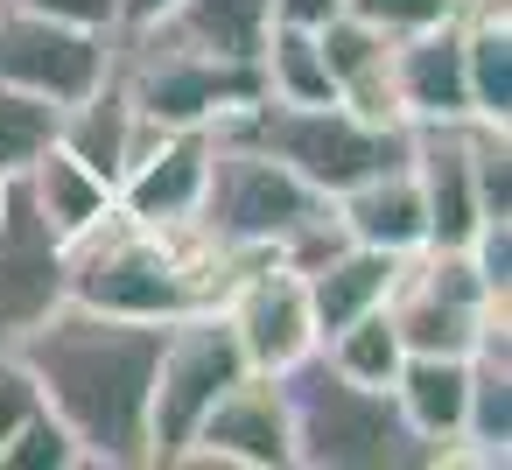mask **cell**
I'll return each instance as SVG.
<instances>
[{
  "instance_id": "6da1fadb",
  "label": "cell",
  "mask_w": 512,
  "mask_h": 470,
  "mask_svg": "<svg viewBox=\"0 0 512 470\" xmlns=\"http://www.w3.org/2000/svg\"><path fill=\"white\" fill-rule=\"evenodd\" d=\"M162 323L106 316L85 302H57L15 337L43 414H57L85 456V470H148V379H155Z\"/></svg>"
},
{
  "instance_id": "7a4b0ae2",
  "label": "cell",
  "mask_w": 512,
  "mask_h": 470,
  "mask_svg": "<svg viewBox=\"0 0 512 470\" xmlns=\"http://www.w3.org/2000/svg\"><path fill=\"white\" fill-rule=\"evenodd\" d=\"M246 253L211 246L197 225L155 232L134 225L120 204L113 218H99L85 239L64 246V302L106 309V316H141V323H169L183 309H204L225 295V281L239 274Z\"/></svg>"
},
{
  "instance_id": "3957f363",
  "label": "cell",
  "mask_w": 512,
  "mask_h": 470,
  "mask_svg": "<svg viewBox=\"0 0 512 470\" xmlns=\"http://www.w3.org/2000/svg\"><path fill=\"white\" fill-rule=\"evenodd\" d=\"M281 379L295 470H435V449L400 421L386 386L337 372L323 351L295 358Z\"/></svg>"
},
{
  "instance_id": "277c9868",
  "label": "cell",
  "mask_w": 512,
  "mask_h": 470,
  "mask_svg": "<svg viewBox=\"0 0 512 470\" xmlns=\"http://www.w3.org/2000/svg\"><path fill=\"white\" fill-rule=\"evenodd\" d=\"M330 197L309 190L281 155H267L253 134L232 120L211 127V162H204V197H197V232L225 253H274L295 225L323 218Z\"/></svg>"
},
{
  "instance_id": "5b68a950",
  "label": "cell",
  "mask_w": 512,
  "mask_h": 470,
  "mask_svg": "<svg viewBox=\"0 0 512 470\" xmlns=\"http://www.w3.org/2000/svg\"><path fill=\"white\" fill-rule=\"evenodd\" d=\"M239 134H253L267 155H281L309 190L337 197L351 183H365L372 169L400 162L407 155V127L400 120H365L351 113L344 99H323V106H274V99H253L246 113H232Z\"/></svg>"
},
{
  "instance_id": "8992f818",
  "label": "cell",
  "mask_w": 512,
  "mask_h": 470,
  "mask_svg": "<svg viewBox=\"0 0 512 470\" xmlns=\"http://www.w3.org/2000/svg\"><path fill=\"white\" fill-rule=\"evenodd\" d=\"M246 372L253 365H246V351H239V337H232L218 302L169 316L162 323V351H155V379H148V463H169L197 435L211 400L232 379H246Z\"/></svg>"
},
{
  "instance_id": "52a82bcc",
  "label": "cell",
  "mask_w": 512,
  "mask_h": 470,
  "mask_svg": "<svg viewBox=\"0 0 512 470\" xmlns=\"http://www.w3.org/2000/svg\"><path fill=\"white\" fill-rule=\"evenodd\" d=\"M386 316L407 351H449L470 358L491 323H505V295H491L463 246H414L400 253V274L386 288Z\"/></svg>"
},
{
  "instance_id": "ba28073f",
  "label": "cell",
  "mask_w": 512,
  "mask_h": 470,
  "mask_svg": "<svg viewBox=\"0 0 512 470\" xmlns=\"http://www.w3.org/2000/svg\"><path fill=\"white\" fill-rule=\"evenodd\" d=\"M113 71V36L106 29H78V22H50L36 8L0 0V85L36 92L50 106L85 99L99 78Z\"/></svg>"
},
{
  "instance_id": "9c48e42d",
  "label": "cell",
  "mask_w": 512,
  "mask_h": 470,
  "mask_svg": "<svg viewBox=\"0 0 512 470\" xmlns=\"http://www.w3.org/2000/svg\"><path fill=\"white\" fill-rule=\"evenodd\" d=\"M169 470H295V435H288V400L274 372L232 379L197 435L169 456Z\"/></svg>"
},
{
  "instance_id": "30bf717a",
  "label": "cell",
  "mask_w": 512,
  "mask_h": 470,
  "mask_svg": "<svg viewBox=\"0 0 512 470\" xmlns=\"http://www.w3.org/2000/svg\"><path fill=\"white\" fill-rule=\"evenodd\" d=\"M218 309H225V323H232V337H239V351H246L253 372H288L295 358L316 351L309 288H302V274H295L288 260H274V253H246L239 274L225 281Z\"/></svg>"
},
{
  "instance_id": "8fae6325",
  "label": "cell",
  "mask_w": 512,
  "mask_h": 470,
  "mask_svg": "<svg viewBox=\"0 0 512 470\" xmlns=\"http://www.w3.org/2000/svg\"><path fill=\"white\" fill-rule=\"evenodd\" d=\"M204 162H211V127H148L141 148H134V162L113 183V204L134 225H155V232L197 225Z\"/></svg>"
},
{
  "instance_id": "7c38bea8",
  "label": "cell",
  "mask_w": 512,
  "mask_h": 470,
  "mask_svg": "<svg viewBox=\"0 0 512 470\" xmlns=\"http://www.w3.org/2000/svg\"><path fill=\"white\" fill-rule=\"evenodd\" d=\"M407 169L421 183L428 246H463L470 225L484 218V197H477V120L407 127Z\"/></svg>"
},
{
  "instance_id": "4fadbf2b",
  "label": "cell",
  "mask_w": 512,
  "mask_h": 470,
  "mask_svg": "<svg viewBox=\"0 0 512 470\" xmlns=\"http://www.w3.org/2000/svg\"><path fill=\"white\" fill-rule=\"evenodd\" d=\"M393 113H400V127L470 120V85H463V15L428 22V29H414V36H393Z\"/></svg>"
},
{
  "instance_id": "5bb4252c",
  "label": "cell",
  "mask_w": 512,
  "mask_h": 470,
  "mask_svg": "<svg viewBox=\"0 0 512 470\" xmlns=\"http://www.w3.org/2000/svg\"><path fill=\"white\" fill-rule=\"evenodd\" d=\"M57 302H64V246L43 232V218L15 190L8 218H0V344H15Z\"/></svg>"
},
{
  "instance_id": "9a60e30c",
  "label": "cell",
  "mask_w": 512,
  "mask_h": 470,
  "mask_svg": "<svg viewBox=\"0 0 512 470\" xmlns=\"http://www.w3.org/2000/svg\"><path fill=\"white\" fill-rule=\"evenodd\" d=\"M512 323H491L484 337H477V351H470V386H463V435L442 449V463L435 470H449V463H484V470H498L505 463V449H512V337H505Z\"/></svg>"
},
{
  "instance_id": "2e32d148",
  "label": "cell",
  "mask_w": 512,
  "mask_h": 470,
  "mask_svg": "<svg viewBox=\"0 0 512 470\" xmlns=\"http://www.w3.org/2000/svg\"><path fill=\"white\" fill-rule=\"evenodd\" d=\"M330 211H337L344 239H358V246H379V253H414V246H428V211H421V183H414L407 155L386 162V169H372L365 183L337 190Z\"/></svg>"
},
{
  "instance_id": "e0dca14e",
  "label": "cell",
  "mask_w": 512,
  "mask_h": 470,
  "mask_svg": "<svg viewBox=\"0 0 512 470\" xmlns=\"http://www.w3.org/2000/svg\"><path fill=\"white\" fill-rule=\"evenodd\" d=\"M15 190H22V204L43 218V232L57 239V246H71V239H85L99 218H113V183L99 176V169H85L71 148H43L29 169H15Z\"/></svg>"
},
{
  "instance_id": "ac0fdd59",
  "label": "cell",
  "mask_w": 512,
  "mask_h": 470,
  "mask_svg": "<svg viewBox=\"0 0 512 470\" xmlns=\"http://www.w3.org/2000/svg\"><path fill=\"white\" fill-rule=\"evenodd\" d=\"M155 120H141L134 113V99H127V85H120V71H106L85 99H71V106H57V148H71L85 169H99L106 183H120V169L134 162V148H141V134H148Z\"/></svg>"
},
{
  "instance_id": "d6986e66",
  "label": "cell",
  "mask_w": 512,
  "mask_h": 470,
  "mask_svg": "<svg viewBox=\"0 0 512 470\" xmlns=\"http://www.w3.org/2000/svg\"><path fill=\"white\" fill-rule=\"evenodd\" d=\"M316 50H323L330 85H337V99H344L351 113H365V120H400V113H393V36H379L372 22H358V15L344 8L337 22L316 29Z\"/></svg>"
},
{
  "instance_id": "ffe728a7",
  "label": "cell",
  "mask_w": 512,
  "mask_h": 470,
  "mask_svg": "<svg viewBox=\"0 0 512 470\" xmlns=\"http://www.w3.org/2000/svg\"><path fill=\"white\" fill-rule=\"evenodd\" d=\"M463 386H470V358H449V351H407L400 372H393V386H386L393 407H400V421L435 449V463L463 435Z\"/></svg>"
},
{
  "instance_id": "44dd1931",
  "label": "cell",
  "mask_w": 512,
  "mask_h": 470,
  "mask_svg": "<svg viewBox=\"0 0 512 470\" xmlns=\"http://www.w3.org/2000/svg\"><path fill=\"white\" fill-rule=\"evenodd\" d=\"M393 274H400V253H379V246H358V239H344L323 267H309L302 274V288H309V316H316V344L330 337V330H344L351 316H365V309H386V288H393Z\"/></svg>"
},
{
  "instance_id": "7402d4cb",
  "label": "cell",
  "mask_w": 512,
  "mask_h": 470,
  "mask_svg": "<svg viewBox=\"0 0 512 470\" xmlns=\"http://www.w3.org/2000/svg\"><path fill=\"white\" fill-rule=\"evenodd\" d=\"M267 29H274V0H176L169 22H155V29H141V36H169V43H183V50L253 64Z\"/></svg>"
},
{
  "instance_id": "603a6c76",
  "label": "cell",
  "mask_w": 512,
  "mask_h": 470,
  "mask_svg": "<svg viewBox=\"0 0 512 470\" xmlns=\"http://www.w3.org/2000/svg\"><path fill=\"white\" fill-rule=\"evenodd\" d=\"M463 85H470V120L512 127V22H505V8H463Z\"/></svg>"
},
{
  "instance_id": "cb8c5ba5",
  "label": "cell",
  "mask_w": 512,
  "mask_h": 470,
  "mask_svg": "<svg viewBox=\"0 0 512 470\" xmlns=\"http://www.w3.org/2000/svg\"><path fill=\"white\" fill-rule=\"evenodd\" d=\"M260 99H274V106H323V99H337V85H330V64H323V50H316V29H288V22H274L267 36H260Z\"/></svg>"
},
{
  "instance_id": "d4e9b609",
  "label": "cell",
  "mask_w": 512,
  "mask_h": 470,
  "mask_svg": "<svg viewBox=\"0 0 512 470\" xmlns=\"http://www.w3.org/2000/svg\"><path fill=\"white\" fill-rule=\"evenodd\" d=\"M316 351H323L337 372L365 379V386H393V372H400V358H407V344H400V330H393V316H386V309L351 316V323H344V330H330Z\"/></svg>"
},
{
  "instance_id": "484cf974",
  "label": "cell",
  "mask_w": 512,
  "mask_h": 470,
  "mask_svg": "<svg viewBox=\"0 0 512 470\" xmlns=\"http://www.w3.org/2000/svg\"><path fill=\"white\" fill-rule=\"evenodd\" d=\"M50 141H57V106L36 99V92L0 85V162H8V169H29Z\"/></svg>"
},
{
  "instance_id": "4316f807",
  "label": "cell",
  "mask_w": 512,
  "mask_h": 470,
  "mask_svg": "<svg viewBox=\"0 0 512 470\" xmlns=\"http://www.w3.org/2000/svg\"><path fill=\"white\" fill-rule=\"evenodd\" d=\"M0 470H85V456H78L71 428H64L57 414L36 407V414L15 428V442L0 449Z\"/></svg>"
},
{
  "instance_id": "83f0119b",
  "label": "cell",
  "mask_w": 512,
  "mask_h": 470,
  "mask_svg": "<svg viewBox=\"0 0 512 470\" xmlns=\"http://www.w3.org/2000/svg\"><path fill=\"white\" fill-rule=\"evenodd\" d=\"M344 8H351L358 22H372L379 36H414V29H428V22L463 15V0H344Z\"/></svg>"
},
{
  "instance_id": "f1b7e54d",
  "label": "cell",
  "mask_w": 512,
  "mask_h": 470,
  "mask_svg": "<svg viewBox=\"0 0 512 470\" xmlns=\"http://www.w3.org/2000/svg\"><path fill=\"white\" fill-rule=\"evenodd\" d=\"M36 407H43V393H36L29 365L15 358V344H0V449L15 442V428H22Z\"/></svg>"
},
{
  "instance_id": "f546056e",
  "label": "cell",
  "mask_w": 512,
  "mask_h": 470,
  "mask_svg": "<svg viewBox=\"0 0 512 470\" xmlns=\"http://www.w3.org/2000/svg\"><path fill=\"white\" fill-rule=\"evenodd\" d=\"M15 8H36L50 22H78V29H106L113 36V0H15Z\"/></svg>"
},
{
  "instance_id": "4dcf8cb0",
  "label": "cell",
  "mask_w": 512,
  "mask_h": 470,
  "mask_svg": "<svg viewBox=\"0 0 512 470\" xmlns=\"http://www.w3.org/2000/svg\"><path fill=\"white\" fill-rule=\"evenodd\" d=\"M176 0H113V36H141L155 22H169Z\"/></svg>"
},
{
  "instance_id": "1f68e13d",
  "label": "cell",
  "mask_w": 512,
  "mask_h": 470,
  "mask_svg": "<svg viewBox=\"0 0 512 470\" xmlns=\"http://www.w3.org/2000/svg\"><path fill=\"white\" fill-rule=\"evenodd\" d=\"M337 15H344V0H274V22H288V29H323Z\"/></svg>"
},
{
  "instance_id": "d6a6232c",
  "label": "cell",
  "mask_w": 512,
  "mask_h": 470,
  "mask_svg": "<svg viewBox=\"0 0 512 470\" xmlns=\"http://www.w3.org/2000/svg\"><path fill=\"white\" fill-rule=\"evenodd\" d=\"M8 204H15V169L0 162V218H8Z\"/></svg>"
}]
</instances>
